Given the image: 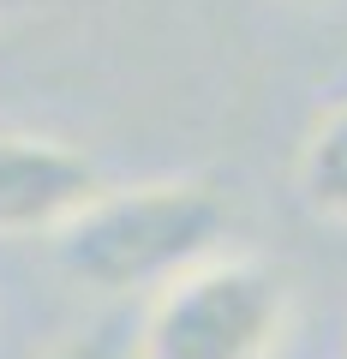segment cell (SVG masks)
Returning a JSON list of instances; mask_svg holds the SVG:
<instances>
[{
	"label": "cell",
	"mask_w": 347,
	"mask_h": 359,
	"mask_svg": "<svg viewBox=\"0 0 347 359\" xmlns=\"http://www.w3.org/2000/svg\"><path fill=\"white\" fill-rule=\"evenodd\" d=\"M233 216L204 180H144L96 192L54 228V264L96 294H156L222 252Z\"/></svg>",
	"instance_id": "obj_1"
},
{
	"label": "cell",
	"mask_w": 347,
	"mask_h": 359,
	"mask_svg": "<svg viewBox=\"0 0 347 359\" xmlns=\"http://www.w3.org/2000/svg\"><path fill=\"white\" fill-rule=\"evenodd\" d=\"M287 276L264 257L216 252L156 287L132 330L138 359H270L287 330Z\"/></svg>",
	"instance_id": "obj_2"
},
{
	"label": "cell",
	"mask_w": 347,
	"mask_h": 359,
	"mask_svg": "<svg viewBox=\"0 0 347 359\" xmlns=\"http://www.w3.org/2000/svg\"><path fill=\"white\" fill-rule=\"evenodd\" d=\"M102 192L96 162L60 138L0 132V233H54Z\"/></svg>",
	"instance_id": "obj_3"
},
{
	"label": "cell",
	"mask_w": 347,
	"mask_h": 359,
	"mask_svg": "<svg viewBox=\"0 0 347 359\" xmlns=\"http://www.w3.org/2000/svg\"><path fill=\"white\" fill-rule=\"evenodd\" d=\"M294 186L311 216L347 222V96H329L323 114L311 120L299 162H294Z\"/></svg>",
	"instance_id": "obj_4"
},
{
	"label": "cell",
	"mask_w": 347,
	"mask_h": 359,
	"mask_svg": "<svg viewBox=\"0 0 347 359\" xmlns=\"http://www.w3.org/2000/svg\"><path fill=\"white\" fill-rule=\"evenodd\" d=\"M42 359H138L132 353V335L102 323V330H84V335H66L60 347H48Z\"/></svg>",
	"instance_id": "obj_5"
},
{
	"label": "cell",
	"mask_w": 347,
	"mask_h": 359,
	"mask_svg": "<svg viewBox=\"0 0 347 359\" xmlns=\"http://www.w3.org/2000/svg\"><path fill=\"white\" fill-rule=\"evenodd\" d=\"M329 96H347V60L335 66V78H329Z\"/></svg>",
	"instance_id": "obj_6"
}]
</instances>
